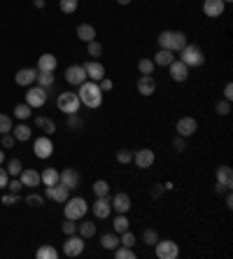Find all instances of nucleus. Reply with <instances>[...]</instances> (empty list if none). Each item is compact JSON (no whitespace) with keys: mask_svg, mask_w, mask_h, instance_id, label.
Returning <instances> with one entry per match:
<instances>
[{"mask_svg":"<svg viewBox=\"0 0 233 259\" xmlns=\"http://www.w3.org/2000/svg\"><path fill=\"white\" fill-rule=\"evenodd\" d=\"M77 96H80L82 105H86L89 110H96L103 105V91H100L98 82H91V79H86L80 84V91H77Z\"/></svg>","mask_w":233,"mask_h":259,"instance_id":"nucleus-1","label":"nucleus"},{"mask_svg":"<svg viewBox=\"0 0 233 259\" xmlns=\"http://www.w3.org/2000/svg\"><path fill=\"white\" fill-rule=\"evenodd\" d=\"M189 45L187 35L182 30H163L159 35V47L161 49H170V52H182L184 47Z\"/></svg>","mask_w":233,"mask_h":259,"instance_id":"nucleus-2","label":"nucleus"},{"mask_svg":"<svg viewBox=\"0 0 233 259\" xmlns=\"http://www.w3.org/2000/svg\"><path fill=\"white\" fill-rule=\"evenodd\" d=\"M86 212H89V203H86L82 196H73V199H68L66 205H63V215H66V220L80 222Z\"/></svg>","mask_w":233,"mask_h":259,"instance_id":"nucleus-3","label":"nucleus"},{"mask_svg":"<svg viewBox=\"0 0 233 259\" xmlns=\"http://www.w3.org/2000/svg\"><path fill=\"white\" fill-rule=\"evenodd\" d=\"M56 105H59V110H61L63 115H77L82 108V101L75 91H63L56 98Z\"/></svg>","mask_w":233,"mask_h":259,"instance_id":"nucleus-4","label":"nucleus"},{"mask_svg":"<svg viewBox=\"0 0 233 259\" xmlns=\"http://www.w3.org/2000/svg\"><path fill=\"white\" fill-rule=\"evenodd\" d=\"M180 54H182L180 61L189 68H196V66H203V63H205V54H203V49L198 47V45H187Z\"/></svg>","mask_w":233,"mask_h":259,"instance_id":"nucleus-5","label":"nucleus"},{"mask_svg":"<svg viewBox=\"0 0 233 259\" xmlns=\"http://www.w3.org/2000/svg\"><path fill=\"white\" fill-rule=\"evenodd\" d=\"M154 252H156V257L159 259H178L180 257V245L175 241H170V238H166V241H156L154 243Z\"/></svg>","mask_w":233,"mask_h":259,"instance_id":"nucleus-6","label":"nucleus"},{"mask_svg":"<svg viewBox=\"0 0 233 259\" xmlns=\"http://www.w3.org/2000/svg\"><path fill=\"white\" fill-rule=\"evenodd\" d=\"M82 252H84V238H82L80 234L68 236L66 243H63V254H68V257H80Z\"/></svg>","mask_w":233,"mask_h":259,"instance_id":"nucleus-7","label":"nucleus"},{"mask_svg":"<svg viewBox=\"0 0 233 259\" xmlns=\"http://www.w3.org/2000/svg\"><path fill=\"white\" fill-rule=\"evenodd\" d=\"M33 152H35L37 159H49L51 154H54V143H51L49 136H40V138H35V143H33Z\"/></svg>","mask_w":233,"mask_h":259,"instance_id":"nucleus-8","label":"nucleus"},{"mask_svg":"<svg viewBox=\"0 0 233 259\" xmlns=\"http://www.w3.org/2000/svg\"><path fill=\"white\" fill-rule=\"evenodd\" d=\"M26 103L31 105V108H42L44 103H47V89L37 84H31V89L26 91Z\"/></svg>","mask_w":233,"mask_h":259,"instance_id":"nucleus-9","label":"nucleus"},{"mask_svg":"<svg viewBox=\"0 0 233 259\" xmlns=\"http://www.w3.org/2000/svg\"><path fill=\"white\" fill-rule=\"evenodd\" d=\"M91 210H93V217H98V220H107V217L112 215V201L107 199V196H96Z\"/></svg>","mask_w":233,"mask_h":259,"instance_id":"nucleus-10","label":"nucleus"},{"mask_svg":"<svg viewBox=\"0 0 233 259\" xmlns=\"http://www.w3.org/2000/svg\"><path fill=\"white\" fill-rule=\"evenodd\" d=\"M44 196L56 201V203H66L68 196H70V189H68L66 185H61V182H56L51 187H44Z\"/></svg>","mask_w":233,"mask_h":259,"instance_id":"nucleus-11","label":"nucleus"},{"mask_svg":"<svg viewBox=\"0 0 233 259\" xmlns=\"http://www.w3.org/2000/svg\"><path fill=\"white\" fill-rule=\"evenodd\" d=\"M154 161H156V154H154V150H149V147H145V150H138L133 154V163L138 166V168H152Z\"/></svg>","mask_w":233,"mask_h":259,"instance_id":"nucleus-12","label":"nucleus"},{"mask_svg":"<svg viewBox=\"0 0 233 259\" xmlns=\"http://www.w3.org/2000/svg\"><path fill=\"white\" fill-rule=\"evenodd\" d=\"M86 70H84V66L82 63H75V66H70L66 70V82L68 84H73V87H80L82 82H86Z\"/></svg>","mask_w":233,"mask_h":259,"instance_id":"nucleus-13","label":"nucleus"},{"mask_svg":"<svg viewBox=\"0 0 233 259\" xmlns=\"http://www.w3.org/2000/svg\"><path fill=\"white\" fill-rule=\"evenodd\" d=\"M175 131H178V136H182V138H189V136H194V133L198 131V121L194 119V117H182V119H178V124H175Z\"/></svg>","mask_w":233,"mask_h":259,"instance_id":"nucleus-14","label":"nucleus"},{"mask_svg":"<svg viewBox=\"0 0 233 259\" xmlns=\"http://www.w3.org/2000/svg\"><path fill=\"white\" fill-rule=\"evenodd\" d=\"M86 70V77L91 79V82H100V79L105 77V66L100 63L98 59H93V61H86V63H82Z\"/></svg>","mask_w":233,"mask_h":259,"instance_id":"nucleus-15","label":"nucleus"},{"mask_svg":"<svg viewBox=\"0 0 233 259\" xmlns=\"http://www.w3.org/2000/svg\"><path fill=\"white\" fill-rule=\"evenodd\" d=\"M224 7H226L224 0H203V14L210 19H219L224 14Z\"/></svg>","mask_w":233,"mask_h":259,"instance_id":"nucleus-16","label":"nucleus"},{"mask_svg":"<svg viewBox=\"0 0 233 259\" xmlns=\"http://www.w3.org/2000/svg\"><path fill=\"white\" fill-rule=\"evenodd\" d=\"M215 178H217V187H221L224 192H228V189L233 187V170L228 168V166H219Z\"/></svg>","mask_w":233,"mask_h":259,"instance_id":"nucleus-17","label":"nucleus"},{"mask_svg":"<svg viewBox=\"0 0 233 259\" xmlns=\"http://www.w3.org/2000/svg\"><path fill=\"white\" fill-rule=\"evenodd\" d=\"M168 70H170V77L175 79V82H187L189 79V66H184L180 59H175L168 66Z\"/></svg>","mask_w":233,"mask_h":259,"instance_id":"nucleus-18","label":"nucleus"},{"mask_svg":"<svg viewBox=\"0 0 233 259\" xmlns=\"http://www.w3.org/2000/svg\"><path fill=\"white\" fill-rule=\"evenodd\" d=\"M35 77H37V68H21L14 75V82L19 87H31V84H35Z\"/></svg>","mask_w":233,"mask_h":259,"instance_id":"nucleus-19","label":"nucleus"},{"mask_svg":"<svg viewBox=\"0 0 233 259\" xmlns=\"http://www.w3.org/2000/svg\"><path fill=\"white\" fill-rule=\"evenodd\" d=\"M59 182L61 185H66L68 189H77L80 187V173L75 168H66V170H61L59 173Z\"/></svg>","mask_w":233,"mask_h":259,"instance_id":"nucleus-20","label":"nucleus"},{"mask_svg":"<svg viewBox=\"0 0 233 259\" xmlns=\"http://www.w3.org/2000/svg\"><path fill=\"white\" fill-rule=\"evenodd\" d=\"M154 91H156V79L152 75H140V79H138V94L140 96H154Z\"/></svg>","mask_w":233,"mask_h":259,"instance_id":"nucleus-21","label":"nucleus"},{"mask_svg":"<svg viewBox=\"0 0 233 259\" xmlns=\"http://www.w3.org/2000/svg\"><path fill=\"white\" fill-rule=\"evenodd\" d=\"M110 201H112V210L126 212V215H129V210H131V196H129V194L119 192V194H114Z\"/></svg>","mask_w":233,"mask_h":259,"instance_id":"nucleus-22","label":"nucleus"},{"mask_svg":"<svg viewBox=\"0 0 233 259\" xmlns=\"http://www.w3.org/2000/svg\"><path fill=\"white\" fill-rule=\"evenodd\" d=\"M59 66V59L54 54H42L37 59V72H54Z\"/></svg>","mask_w":233,"mask_h":259,"instance_id":"nucleus-23","label":"nucleus"},{"mask_svg":"<svg viewBox=\"0 0 233 259\" xmlns=\"http://www.w3.org/2000/svg\"><path fill=\"white\" fill-rule=\"evenodd\" d=\"M19 180H21L24 187H37V185H40V173L33 168H24L21 175H19Z\"/></svg>","mask_w":233,"mask_h":259,"instance_id":"nucleus-24","label":"nucleus"},{"mask_svg":"<svg viewBox=\"0 0 233 259\" xmlns=\"http://www.w3.org/2000/svg\"><path fill=\"white\" fill-rule=\"evenodd\" d=\"M154 66H161V68H168L175 61V52H170V49H159L156 52V56H154Z\"/></svg>","mask_w":233,"mask_h":259,"instance_id":"nucleus-25","label":"nucleus"},{"mask_svg":"<svg viewBox=\"0 0 233 259\" xmlns=\"http://www.w3.org/2000/svg\"><path fill=\"white\" fill-rule=\"evenodd\" d=\"M12 136H14V140H19V143H26V140H31L33 128L28 126V124H17V126L12 128Z\"/></svg>","mask_w":233,"mask_h":259,"instance_id":"nucleus-26","label":"nucleus"},{"mask_svg":"<svg viewBox=\"0 0 233 259\" xmlns=\"http://www.w3.org/2000/svg\"><path fill=\"white\" fill-rule=\"evenodd\" d=\"M77 37L82 42H91V40H96V28L91 24H80L77 26Z\"/></svg>","mask_w":233,"mask_h":259,"instance_id":"nucleus-27","label":"nucleus"},{"mask_svg":"<svg viewBox=\"0 0 233 259\" xmlns=\"http://www.w3.org/2000/svg\"><path fill=\"white\" fill-rule=\"evenodd\" d=\"M40 182H42L44 187H51V185H56V182H59V170L44 168L42 173H40Z\"/></svg>","mask_w":233,"mask_h":259,"instance_id":"nucleus-28","label":"nucleus"},{"mask_svg":"<svg viewBox=\"0 0 233 259\" xmlns=\"http://www.w3.org/2000/svg\"><path fill=\"white\" fill-rule=\"evenodd\" d=\"M35 126H40L44 131V136H54V131H56V124L51 119H47V117H35Z\"/></svg>","mask_w":233,"mask_h":259,"instance_id":"nucleus-29","label":"nucleus"},{"mask_svg":"<svg viewBox=\"0 0 233 259\" xmlns=\"http://www.w3.org/2000/svg\"><path fill=\"white\" fill-rule=\"evenodd\" d=\"M77 234L82 236V238H93V236H96V224L93 222H80L77 224Z\"/></svg>","mask_w":233,"mask_h":259,"instance_id":"nucleus-30","label":"nucleus"},{"mask_svg":"<svg viewBox=\"0 0 233 259\" xmlns=\"http://www.w3.org/2000/svg\"><path fill=\"white\" fill-rule=\"evenodd\" d=\"M112 227H114V231L116 234H122V231H126L131 227V222H129V215L126 212H119V215L114 217V222H112Z\"/></svg>","mask_w":233,"mask_h":259,"instance_id":"nucleus-31","label":"nucleus"},{"mask_svg":"<svg viewBox=\"0 0 233 259\" xmlns=\"http://www.w3.org/2000/svg\"><path fill=\"white\" fill-rule=\"evenodd\" d=\"M14 117L21 121H26L28 117H33V108L28 105V103H19L17 108H14Z\"/></svg>","mask_w":233,"mask_h":259,"instance_id":"nucleus-32","label":"nucleus"},{"mask_svg":"<svg viewBox=\"0 0 233 259\" xmlns=\"http://www.w3.org/2000/svg\"><path fill=\"white\" fill-rule=\"evenodd\" d=\"M37 87H42V89H49V87H54V72H37V77H35Z\"/></svg>","mask_w":233,"mask_h":259,"instance_id":"nucleus-33","label":"nucleus"},{"mask_svg":"<svg viewBox=\"0 0 233 259\" xmlns=\"http://www.w3.org/2000/svg\"><path fill=\"white\" fill-rule=\"evenodd\" d=\"M35 257L37 259H56L59 257V250H56L54 245H42V247H37Z\"/></svg>","mask_w":233,"mask_h":259,"instance_id":"nucleus-34","label":"nucleus"},{"mask_svg":"<svg viewBox=\"0 0 233 259\" xmlns=\"http://www.w3.org/2000/svg\"><path fill=\"white\" fill-rule=\"evenodd\" d=\"M112 252H114L116 259H135V257H138L133 247H124V245H116Z\"/></svg>","mask_w":233,"mask_h":259,"instance_id":"nucleus-35","label":"nucleus"},{"mask_svg":"<svg viewBox=\"0 0 233 259\" xmlns=\"http://www.w3.org/2000/svg\"><path fill=\"white\" fill-rule=\"evenodd\" d=\"M86 54L91 56V59H100L103 56V45L98 40H91V42H86Z\"/></svg>","mask_w":233,"mask_h":259,"instance_id":"nucleus-36","label":"nucleus"},{"mask_svg":"<svg viewBox=\"0 0 233 259\" xmlns=\"http://www.w3.org/2000/svg\"><path fill=\"white\" fill-rule=\"evenodd\" d=\"M100 245H103L105 250H114V247L119 245V236H116V234H105V236H100Z\"/></svg>","mask_w":233,"mask_h":259,"instance_id":"nucleus-37","label":"nucleus"},{"mask_svg":"<svg viewBox=\"0 0 233 259\" xmlns=\"http://www.w3.org/2000/svg\"><path fill=\"white\" fill-rule=\"evenodd\" d=\"M93 194H96V196H107V194H110V182L107 180H96L93 182Z\"/></svg>","mask_w":233,"mask_h":259,"instance_id":"nucleus-38","label":"nucleus"},{"mask_svg":"<svg viewBox=\"0 0 233 259\" xmlns=\"http://www.w3.org/2000/svg\"><path fill=\"white\" fill-rule=\"evenodd\" d=\"M154 61L152 59H140L138 61V70H140V75H154Z\"/></svg>","mask_w":233,"mask_h":259,"instance_id":"nucleus-39","label":"nucleus"},{"mask_svg":"<svg viewBox=\"0 0 233 259\" xmlns=\"http://www.w3.org/2000/svg\"><path fill=\"white\" fill-rule=\"evenodd\" d=\"M21 170H24V163L19 161V159H10V161H7V173L12 175V178H19Z\"/></svg>","mask_w":233,"mask_h":259,"instance_id":"nucleus-40","label":"nucleus"},{"mask_svg":"<svg viewBox=\"0 0 233 259\" xmlns=\"http://www.w3.org/2000/svg\"><path fill=\"white\" fill-rule=\"evenodd\" d=\"M59 7H61L63 14H73V12H77L80 0H61V3H59Z\"/></svg>","mask_w":233,"mask_h":259,"instance_id":"nucleus-41","label":"nucleus"},{"mask_svg":"<svg viewBox=\"0 0 233 259\" xmlns=\"http://www.w3.org/2000/svg\"><path fill=\"white\" fill-rule=\"evenodd\" d=\"M156 241H159V231L156 229H145L142 231V243H145V245H154Z\"/></svg>","mask_w":233,"mask_h":259,"instance_id":"nucleus-42","label":"nucleus"},{"mask_svg":"<svg viewBox=\"0 0 233 259\" xmlns=\"http://www.w3.org/2000/svg\"><path fill=\"white\" fill-rule=\"evenodd\" d=\"M119 245H124V247H133L135 245V234L131 229H126V231H122V238H119Z\"/></svg>","mask_w":233,"mask_h":259,"instance_id":"nucleus-43","label":"nucleus"},{"mask_svg":"<svg viewBox=\"0 0 233 259\" xmlns=\"http://www.w3.org/2000/svg\"><path fill=\"white\" fill-rule=\"evenodd\" d=\"M12 128H14V124L10 119V115H0V136L3 133H12Z\"/></svg>","mask_w":233,"mask_h":259,"instance_id":"nucleus-44","label":"nucleus"},{"mask_svg":"<svg viewBox=\"0 0 233 259\" xmlns=\"http://www.w3.org/2000/svg\"><path fill=\"white\" fill-rule=\"evenodd\" d=\"M215 110H217V115L219 117H226L228 112H231V101H217Z\"/></svg>","mask_w":233,"mask_h":259,"instance_id":"nucleus-45","label":"nucleus"},{"mask_svg":"<svg viewBox=\"0 0 233 259\" xmlns=\"http://www.w3.org/2000/svg\"><path fill=\"white\" fill-rule=\"evenodd\" d=\"M116 161L124 163V166H129V163L133 161V152H129V150H119V152H116Z\"/></svg>","mask_w":233,"mask_h":259,"instance_id":"nucleus-46","label":"nucleus"},{"mask_svg":"<svg viewBox=\"0 0 233 259\" xmlns=\"http://www.w3.org/2000/svg\"><path fill=\"white\" fill-rule=\"evenodd\" d=\"M84 126V121L80 119L77 115H68V128H73V131H80Z\"/></svg>","mask_w":233,"mask_h":259,"instance_id":"nucleus-47","label":"nucleus"},{"mask_svg":"<svg viewBox=\"0 0 233 259\" xmlns=\"http://www.w3.org/2000/svg\"><path fill=\"white\" fill-rule=\"evenodd\" d=\"M61 229L66 236H73V234H77V222H75V220H66Z\"/></svg>","mask_w":233,"mask_h":259,"instance_id":"nucleus-48","label":"nucleus"},{"mask_svg":"<svg viewBox=\"0 0 233 259\" xmlns=\"http://www.w3.org/2000/svg\"><path fill=\"white\" fill-rule=\"evenodd\" d=\"M26 203L33 205V208H40V205L44 203V199L40 196V194H28V196H26Z\"/></svg>","mask_w":233,"mask_h":259,"instance_id":"nucleus-49","label":"nucleus"},{"mask_svg":"<svg viewBox=\"0 0 233 259\" xmlns=\"http://www.w3.org/2000/svg\"><path fill=\"white\" fill-rule=\"evenodd\" d=\"M5 189H10L12 194H19L21 189H24V185H21V180H19V178H12V180L7 182V187H5Z\"/></svg>","mask_w":233,"mask_h":259,"instance_id":"nucleus-50","label":"nucleus"},{"mask_svg":"<svg viewBox=\"0 0 233 259\" xmlns=\"http://www.w3.org/2000/svg\"><path fill=\"white\" fill-rule=\"evenodd\" d=\"M19 201H21V196H19V194H12V192L3 196V203H5V205H17Z\"/></svg>","mask_w":233,"mask_h":259,"instance_id":"nucleus-51","label":"nucleus"},{"mask_svg":"<svg viewBox=\"0 0 233 259\" xmlns=\"http://www.w3.org/2000/svg\"><path fill=\"white\" fill-rule=\"evenodd\" d=\"M98 87H100V91H103V94H107V91H112L114 82H112V79H107V77H103V79L98 82Z\"/></svg>","mask_w":233,"mask_h":259,"instance_id":"nucleus-52","label":"nucleus"},{"mask_svg":"<svg viewBox=\"0 0 233 259\" xmlns=\"http://www.w3.org/2000/svg\"><path fill=\"white\" fill-rule=\"evenodd\" d=\"M0 145H3V147H14V136L12 133H3V140H0Z\"/></svg>","mask_w":233,"mask_h":259,"instance_id":"nucleus-53","label":"nucleus"},{"mask_svg":"<svg viewBox=\"0 0 233 259\" xmlns=\"http://www.w3.org/2000/svg\"><path fill=\"white\" fill-rule=\"evenodd\" d=\"M172 147H175V150H178V152H184V150H187V143H184V138H182V136H178V138L172 140Z\"/></svg>","mask_w":233,"mask_h":259,"instance_id":"nucleus-54","label":"nucleus"},{"mask_svg":"<svg viewBox=\"0 0 233 259\" xmlns=\"http://www.w3.org/2000/svg\"><path fill=\"white\" fill-rule=\"evenodd\" d=\"M7 182H10V173H7V168H0V189H5Z\"/></svg>","mask_w":233,"mask_h":259,"instance_id":"nucleus-55","label":"nucleus"},{"mask_svg":"<svg viewBox=\"0 0 233 259\" xmlns=\"http://www.w3.org/2000/svg\"><path fill=\"white\" fill-rule=\"evenodd\" d=\"M224 101H233V84L231 82L224 87Z\"/></svg>","mask_w":233,"mask_h":259,"instance_id":"nucleus-56","label":"nucleus"},{"mask_svg":"<svg viewBox=\"0 0 233 259\" xmlns=\"http://www.w3.org/2000/svg\"><path fill=\"white\" fill-rule=\"evenodd\" d=\"M226 208H233V199H231V194L226 196Z\"/></svg>","mask_w":233,"mask_h":259,"instance_id":"nucleus-57","label":"nucleus"},{"mask_svg":"<svg viewBox=\"0 0 233 259\" xmlns=\"http://www.w3.org/2000/svg\"><path fill=\"white\" fill-rule=\"evenodd\" d=\"M35 7H37V10H42V7H44V0H35Z\"/></svg>","mask_w":233,"mask_h":259,"instance_id":"nucleus-58","label":"nucleus"},{"mask_svg":"<svg viewBox=\"0 0 233 259\" xmlns=\"http://www.w3.org/2000/svg\"><path fill=\"white\" fill-rule=\"evenodd\" d=\"M116 3H119V5H131L133 0H116Z\"/></svg>","mask_w":233,"mask_h":259,"instance_id":"nucleus-59","label":"nucleus"},{"mask_svg":"<svg viewBox=\"0 0 233 259\" xmlns=\"http://www.w3.org/2000/svg\"><path fill=\"white\" fill-rule=\"evenodd\" d=\"M3 161H5V152L0 150V166H3Z\"/></svg>","mask_w":233,"mask_h":259,"instance_id":"nucleus-60","label":"nucleus"},{"mask_svg":"<svg viewBox=\"0 0 233 259\" xmlns=\"http://www.w3.org/2000/svg\"><path fill=\"white\" fill-rule=\"evenodd\" d=\"M224 3H231V0H224Z\"/></svg>","mask_w":233,"mask_h":259,"instance_id":"nucleus-61","label":"nucleus"}]
</instances>
